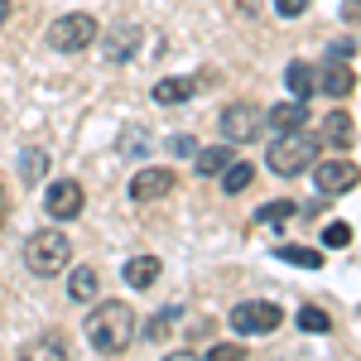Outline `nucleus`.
I'll return each instance as SVG.
<instances>
[{"label": "nucleus", "mask_w": 361, "mask_h": 361, "mask_svg": "<svg viewBox=\"0 0 361 361\" xmlns=\"http://www.w3.org/2000/svg\"><path fill=\"white\" fill-rule=\"evenodd\" d=\"M44 164H49V159H44L39 149H25V178H29V183H39V178H44Z\"/></svg>", "instance_id": "nucleus-25"}, {"label": "nucleus", "mask_w": 361, "mask_h": 361, "mask_svg": "<svg viewBox=\"0 0 361 361\" xmlns=\"http://www.w3.org/2000/svg\"><path fill=\"white\" fill-rule=\"evenodd\" d=\"M135 308L126 304V299H106V304L92 308V318H87V342L97 347V352H106V357H116V352H126L130 347V337H135Z\"/></svg>", "instance_id": "nucleus-1"}, {"label": "nucleus", "mask_w": 361, "mask_h": 361, "mask_svg": "<svg viewBox=\"0 0 361 361\" xmlns=\"http://www.w3.org/2000/svg\"><path fill=\"white\" fill-rule=\"evenodd\" d=\"M231 159H236V149H231V145H212V149H202V154H197V173H202V178H212V173H222Z\"/></svg>", "instance_id": "nucleus-19"}, {"label": "nucleus", "mask_w": 361, "mask_h": 361, "mask_svg": "<svg viewBox=\"0 0 361 361\" xmlns=\"http://www.w3.org/2000/svg\"><path fill=\"white\" fill-rule=\"evenodd\" d=\"M97 15H87V10H73V15H63V20H54L49 25V49H58V54H82L87 44L97 39Z\"/></svg>", "instance_id": "nucleus-4"}, {"label": "nucleus", "mask_w": 361, "mask_h": 361, "mask_svg": "<svg viewBox=\"0 0 361 361\" xmlns=\"http://www.w3.org/2000/svg\"><path fill=\"white\" fill-rule=\"evenodd\" d=\"M159 279V255H130L126 260V284L130 289H149Z\"/></svg>", "instance_id": "nucleus-15"}, {"label": "nucleus", "mask_w": 361, "mask_h": 361, "mask_svg": "<svg viewBox=\"0 0 361 361\" xmlns=\"http://www.w3.org/2000/svg\"><path fill=\"white\" fill-rule=\"evenodd\" d=\"M260 126H265V116L255 111L250 102H236V106H226V111H222L226 145H246V140H255V135H260Z\"/></svg>", "instance_id": "nucleus-7"}, {"label": "nucleus", "mask_w": 361, "mask_h": 361, "mask_svg": "<svg viewBox=\"0 0 361 361\" xmlns=\"http://www.w3.org/2000/svg\"><path fill=\"white\" fill-rule=\"evenodd\" d=\"M294 212H299V202H265V207H260L255 217H260L265 226H284L289 217H294Z\"/></svg>", "instance_id": "nucleus-23"}, {"label": "nucleus", "mask_w": 361, "mask_h": 361, "mask_svg": "<svg viewBox=\"0 0 361 361\" xmlns=\"http://www.w3.org/2000/svg\"><path fill=\"white\" fill-rule=\"evenodd\" d=\"M5 20H10V0H0V25H5Z\"/></svg>", "instance_id": "nucleus-31"}, {"label": "nucleus", "mask_w": 361, "mask_h": 361, "mask_svg": "<svg viewBox=\"0 0 361 361\" xmlns=\"http://www.w3.org/2000/svg\"><path fill=\"white\" fill-rule=\"evenodd\" d=\"M173 193V169H140L130 178V197L135 202H159Z\"/></svg>", "instance_id": "nucleus-9"}, {"label": "nucleus", "mask_w": 361, "mask_h": 361, "mask_svg": "<svg viewBox=\"0 0 361 361\" xmlns=\"http://www.w3.org/2000/svg\"><path fill=\"white\" fill-rule=\"evenodd\" d=\"M270 126H275V135H289V130H304L308 121V102H279V106H270V116H265Z\"/></svg>", "instance_id": "nucleus-12"}, {"label": "nucleus", "mask_w": 361, "mask_h": 361, "mask_svg": "<svg viewBox=\"0 0 361 361\" xmlns=\"http://www.w3.org/2000/svg\"><path fill=\"white\" fill-rule=\"evenodd\" d=\"M318 82H323V92H328V97H337V102H342V97H352V92H357V73H352L347 63H328Z\"/></svg>", "instance_id": "nucleus-14"}, {"label": "nucleus", "mask_w": 361, "mask_h": 361, "mask_svg": "<svg viewBox=\"0 0 361 361\" xmlns=\"http://www.w3.org/2000/svg\"><path fill=\"white\" fill-rule=\"evenodd\" d=\"M0 217H5V188H0Z\"/></svg>", "instance_id": "nucleus-32"}, {"label": "nucleus", "mask_w": 361, "mask_h": 361, "mask_svg": "<svg viewBox=\"0 0 361 361\" xmlns=\"http://www.w3.org/2000/svg\"><path fill=\"white\" fill-rule=\"evenodd\" d=\"M97 289H102V279H97V270H87V265L68 275V299H73V304H92Z\"/></svg>", "instance_id": "nucleus-18"}, {"label": "nucleus", "mask_w": 361, "mask_h": 361, "mask_svg": "<svg viewBox=\"0 0 361 361\" xmlns=\"http://www.w3.org/2000/svg\"><path fill=\"white\" fill-rule=\"evenodd\" d=\"M279 323H284L279 304H265V299H246V304L231 308V328L236 333H279Z\"/></svg>", "instance_id": "nucleus-5"}, {"label": "nucleus", "mask_w": 361, "mask_h": 361, "mask_svg": "<svg viewBox=\"0 0 361 361\" xmlns=\"http://www.w3.org/2000/svg\"><path fill=\"white\" fill-rule=\"evenodd\" d=\"M154 102L159 106H183V102H193V82L188 78H164V82H154Z\"/></svg>", "instance_id": "nucleus-17"}, {"label": "nucleus", "mask_w": 361, "mask_h": 361, "mask_svg": "<svg viewBox=\"0 0 361 361\" xmlns=\"http://www.w3.org/2000/svg\"><path fill=\"white\" fill-rule=\"evenodd\" d=\"M265 164L275 169L279 178H294V173L313 169V164H318V135H304V130L279 135L275 145H270V154H265Z\"/></svg>", "instance_id": "nucleus-3"}, {"label": "nucleus", "mask_w": 361, "mask_h": 361, "mask_svg": "<svg viewBox=\"0 0 361 361\" xmlns=\"http://www.w3.org/2000/svg\"><path fill=\"white\" fill-rule=\"evenodd\" d=\"M20 361H68V342L58 333H44V337H34V342L20 347Z\"/></svg>", "instance_id": "nucleus-13"}, {"label": "nucleus", "mask_w": 361, "mask_h": 361, "mask_svg": "<svg viewBox=\"0 0 361 361\" xmlns=\"http://www.w3.org/2000/svg\"><path fill=\"white\" fill-rule=\"evenodd\" d=\"M313 183H318V193H323V197H342V193H352V188L361 183V169L352 164V159H323Z\"/></svg>", "instance_id": "nucleus-6"}, {"label": "nucleus", "mask_w": 361, "mask_h": 361, "mask_svg": "<svg viewBox=\"0 0 361 361\" xmlns=\"http://www.w3.org/2000/svg\"><path fill=\"white\" fill-rule=\"evenodd\" d=\"M318 145H333V149H352L357 145V121L347 111H328L318 126Z\"/></svg>", "instance_id": "nucleus-10"}, {"label": "nucleus", "mask_w": 361, "mask_h": 361, "mask_svg": "<svg viewBox=\"0 0 361 361\" xmlns=\"http://www.w3.org/2000/svg\"><path fill=\"white\" fill-rule=\"evenodd\" d=\"M284 82H289V92H294L299 102H308V97L318 92V73H313L308 63H289V68H284Z\"/></svg>", "instance_id": "nucleus-16"}, {"label": "nucleus", "mask_w": 361, "mask_h": 361, "mask_svg": "<svg viewBox=\"0 0 361 361\" xmlns=\"http://www.w3.org/2000/svg\"><path fill=\"white\" fill-rule=\"evenodd\" d=\"M135 49H140V25H116L111 34H106V44H102L106 63H130Z\"/></svg>", "instance_id": "nucleus-11"}, {"label": "nucleus", "mask_w": 361, "mask_h": 361, "mask_svg": "<svg viewBox=\"0 0 361 361\" xmlns=\"http://www.w3.org/2000/svg\"><path fill=\"white\" fill-rule=\"evenodd\" d=\"M207 361H241V347H236V342H222V347L207 352Z\"/></svg>", "instance_id": "nucleus-27"}, {"label": "nucleus", "mask_w": 361, "mask_h": 361, "mask_svg": "<svg viewBox=\"0 0 361 361\" xmlns=\"http://www.w3.org/2000/svg\"><path fill=\"white\" fill-rule=\"evenodd\" d=\"M164 361H202V357H197V352H169Z\"/></svg>", "instance_id": "nucleus-30"}, {"label": "nucleus", "mask_w": 361, "mask_h": 361, "mask_svg": "<svg viewBox=\"0 0 361 361\" xmlns=\"http://www.w3.org/2000/svg\"><path fill=\"white\" fill-rule=\"evenodd\" d=\"M275 10L284 15V20H294V15H304V10H308V0H275Z\"/></svg>", "instance_id": "nucleus-28"}, {"label": "nucleus", "mask_w": 361, "mask_h": 361, "mask_svg": "<svg viewBox=\"0 0 361 361\" xmlns=\"http://www.w3.org/2000/svg\"><path fill=\"white\" fill-rule=\"evenodd\" d=\"M169 328H173V308H164V313H154V318L145 323V337H164Z\"/></svg>", "instance_id": "nucleus-24"}, {"label": "nucleus", "mask_w": 361, "mask_h": 361, "mask_svg": "<svg viewBox=\"0 0 361 361\" xmlns=\"http://www.w3.org/2000/svg\"><path fill=\"white\" fill-rule=\"evenodd\" d=\"M279 260H289V265H304V270H318L323 265V255L313 246H279Z\"/></svg>", "instance_id": "nucleus-22"}, {"label": "nucleus", "mask_w": 361, "mask_h": 361, "mask_svg": "<svg viewBox=\"0 0 361 361\" xmlns=\"http://www.w3.org/2000/svg\"><path fill=\"white\" fill-rule=\"evenodd\" d=\"M250 183H255V169H250L246 159H241V164L231 159V164L222 169V193H246Z\"/></svg>", "instance_id": "nucleus-20"}, {"label": "nucleus", "mask_w": 361, "mask_h": 361, "mask_svg": "<svg viewBox=\"0 0 361 361\" xmlns=\"http://www.w3.org/2000/svg\"><path fill=\"white\" fill-rule=\"evenodd\" d=\"M299 328H304V333H313V337H323V333H333V318H328V313H323V308H299Z\"/></svg>", "instance_id": "nucleus-21"}, {"label": "nucleus", "mask_w": 361, "mask_h": 361, "mask_svg": "<svg viewBox=\"0 0 361 361\" xmlns=\"http://www.w3.org/2000/svg\"><path fill=\"white\" fill-rule=\"evenodd\" d=\"M323 241H328V246H333V250H342V246H347V241H352V226H347V222H333V226H328V231H323Z\"/></svg>", "instance_id": "nucleus-26"}, {"label": "nucleus", "mask_w": 361, "mask_h": 361, "mask_svg": "<svg viewBox=\"0 0 361 361\" xmlns=\"http://www.w3.org/2000/svg\"><path fill=\"white\" fill-rule=\"evenodd\" d=\"M68 260H73V241L63 236V231H34L25 241V270L29 275H39V279H54L68 270Z\"/></svg>", "instance_id": "nucleus-2"}, {"label": "nucleus", "mask_w": 361, "mask_h": 361, "mask_svg": "<svg viewBox=\"0 0 361 361\" xmlns=\"http://www.w3.org/2000/svg\"><path fill=\"white\" fill-rule=\"evenodd\" d=\"M49 217H58V222H73V217H82V183L78 178H54L49 183Z\"/></svg>", "instance_id": "nucleus-8"}, {"label": "nucleus", "mask_w": 361, "mask_h": 361, "mask_svg": "<svg viewBox=\"0 0 361 361\" xmlns=\"http://www.w3.org/2000/svg\"><path fill=\"white\" fill-rule=\"evenodd\" d=\"M342 15H347V20H361V0H347V5H342Z\"/></svg>", "instance_id": "nucleus-29"}]
</instances>
